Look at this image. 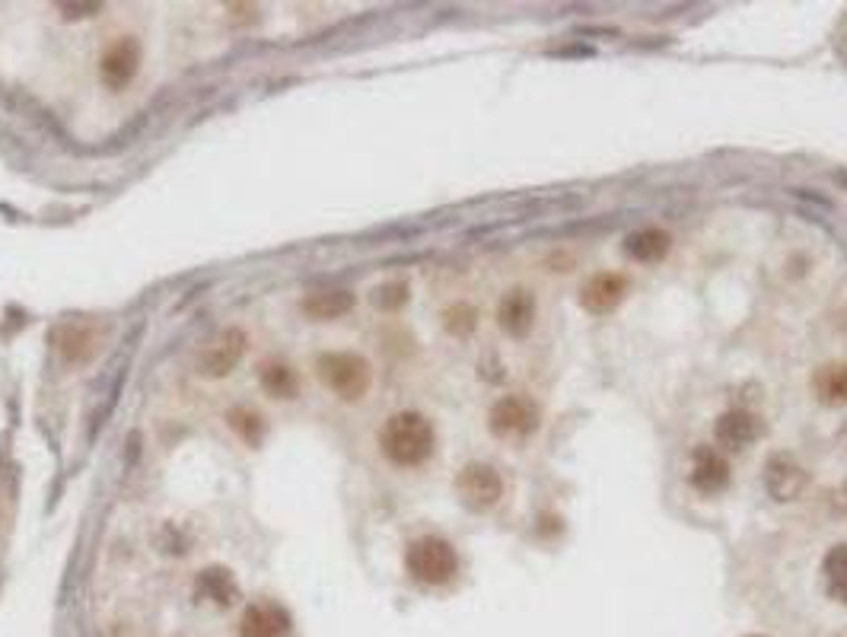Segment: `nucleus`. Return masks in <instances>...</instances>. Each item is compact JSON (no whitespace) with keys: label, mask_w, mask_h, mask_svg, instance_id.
<instances>
[{"label":"nucleus","mask_w":847,"mask_h":637,"mask_svg":"<svg viewBox=\"0 0 847 637\" xmlns=\"http://www.w3.org/2000/svg\"><path fill=\"white\" fill-rule=\"evenodd\" d=\"M437 443L433 425L418 415V412H398L392 415L380 433L382 453L395 463V466H421L430 460Z\"/></svg>","instance_id":"nucleus-1"},{"label":"nucleus","mask_w":847,"mask_h":637,"mask_svg":"<svg viewBox=\"0 0 847 637\" xmlns=\"http://www.w3.org/2000/svg\"><path fill=\"white\" fill-rule=\"evenodd\" d=\"M405 564H408V574L415 580H421L427 587H440V584H450L459 571V554L456 549L440 539V536H424L418 542L408 546V554H405Z\"/></svg>","instance_id":"nucleus-2"},{"label":"nucleus","mask_w":847,"mask_h":637,"mask_svg":"<svg viewBox=\"0 0 847 637\" xmlns=\"http://www.w3.org/2000/svg\"><path fill=\"white\" fill-rule=\"evenodd\" d=\"M319 377L341 399H360L370 389V364L360 354H326L319 357Z\"/></svg>","instance_id":"nucleus-3"},{"label":"nucleus","mask_w":847,"mask_h":637,"mask_svg":"<svg viewBox=\"0 0 847 637\" xmlns=\"http://www.w3.org/2000/svg\"><path fill=\"white\" fill-rule=\"evenodd\" d=\"M491 430L504 440H519V437H529L536 427H539V405L526 395H504L494 402L491 415Z\"/></svg>","instance_id":"nucleus-4"},{"label":"nucleus","mask_w":847,"mask_h":637,"mask_svg":"<svg viewBox=\"0 0 847 637\" xmlns=\"http://www.w3.org/2000/svg\"><path fill=\"white\" fill-rule=\"evenodd\" d=\"M456 491H459L466 507L491 510L498 507V501L504 498V478L498 475V468L488 466V463H471L459 471Z\"/></svg>","instance_id":"nucleus-5"},{"label":"nucleus","mask_w":847,"mask_h":637,"mask_svg":"<svg viewBox=\"0 0 847 637\" xmlns=\"http://www.w3.org/2000/svg\"><path fill=\"white\" fill-rule=\"evenodd\" d=\"M764 485L771 491V498L777 501H797L809 485V475L803 471V466L790 456H774L768 460L764 466Z\"/></svg>","instance_id":"nucleus-6"},{"label":"nucleus","mask_w":847,"mask_h":637,"mask_svg":"<svg viewBox=\"0 0 847 637\" xmlns=\"http://www.w3.org/2000/svg\"><path fill=\"white\" fill-rule=\"evenodd\" d=\"M291 615L278 602H255L246 609L240 637H291Z\"/></svg>","instance_id":"nucleus-7"},{"label":"nucleus","mask_w":847,"mask_h":637,"mask_svg":"<svg viewBox=\"0 0 847 637\" xmlns=\"http://www.w3.org/2000/svg\"><path fill=\"white\" fill-rule=\"evenodd\" d=\"M688 481H691V488L701 491V494H717V491L726 488V481H729V466H726V460H723L714 446H701V450L691 456Z\"/></svg>","instance_id":"nucleus-8"},{"label":"nucleus","mask_w":847,"mask_h":637,"mask_svg":"<svg viewBox=\"0 0 847 637\" xmlns=\"http://www.w3.org/2000/svg\"><path fill=\"white\" fill-rule=\"evenodd\" d=\"M137 68H140V45L134 42V39H119L99 61V74L112 89L131 84Z\"/></svg>","instance_id":"nucleus-9"},{"label":"nucleus","mask_w":847,"mask_h":637,"mask_svg":"<svg viewBox=\"0 0 847 637\" xmlns=\"http://www.w3.org/2000/svg\"><path fill=\"white\" fill-rule=\"evenodd\" d=\"M498 322L513 339L529 335V329L536 326V297L529 291H523V287L510 291L507 297L501 299V306H498Z\"/></svg>","instance_id":"nucleus-10"},{"label":"nucleus","mask_w":847,"mask_h":637,"mask_svg":"<svg viewBox=\"0 0 847 637\" xmlns=\"http://www.w3.org/2000/svg\"><path fill=\"white\" fill-rule=\"evenodd\" d=\"M714 437L726 450H746V446H752L762 437V421L752 412L736 408V412L721 415V421L714 427Z\"/></svg>","instance_id":"nucleus-11"},{"label":"nucleus","mask_w":847,"mask_h":637,"mask_svg":"<svg viewBox=\"0 0 847 637\" xmlns=\"http://www.w3.org/2000/svg\"><path fill=\"white\" fill-rule=\"evenodd\" d=\"M622 297H625V278H618L612 271L593 274L580 291V303L587 313H612Z\"/></svg>","instance_id":"nucleus-12"},{"label":"nucleus","mask_w":847,"mask_h":637,"mask_svg":"<svg viewBox=\"0 0 847 637\" xmlns=\"http://www.w3.org/2000/svg\"><path fill=\"white\" fill-rule=\"evenodd\" d=\"M54 347L67 360H86L99 351V329L89 326V322H64L54 332Z\"/></svg>","instance_id":"nucleus-13"},{"label":"nucleus","mask_w":847,"mask_h":637,"mask_svg":"<svg viewBox=\"0 0 847 637\" xmlns=\"http://www.w3.org/2000/svg\"><path fill=\"white\" fill-rule=\"evenodd\" d=\"M243 351H246V335L236 332V329H230V332H223V335L208 347L201 367H205L208 377H223V373H230V370L240 364Z\"/></svg>","instance_id":"nucleus-14"},{"label":"nucleus","mask_w":847,"mask_h":637,"mask_svg":"<svg viewBox=\"0 0 847 637\" xmlns=\"http://www.w3.org/2000/svg\"><path fill=\"white\" fill-rule=\"evenodd\" d=\"M625 253L631 255L635 261H660L663 255L670 253V236L656 226H643L625 240Z\"/></svg>","instance_id":"nucleus-15"},{"label":"nucleus","mask_w":847,"mask_h":637,"mask_svg":"<svg viewBox=\"0 0 847 637\" xmlns=\"http://www.w3.org/2000/svg\"><path fill=\"white\" fill-rule=\"evenodd\" d=\"M812 389L819 402L825 405H845L847 402V364H828L815 373Z\"/></svg>","instance_id":"nucleus-16"},{"label":"nucleus","mask_w":847,"mask_h":637,"mask_svg":"<svg viewBox=\"0 0 847 637\" xmlns=\"http://www.w3.org/2000/svg\"><path fill=\"white\" fill-rule=\"evenodd\" d=\"M822 574H825V590L835 602L847 605V546H835L822 561Z\"/></svg>","instance_id":"nucleus-17"},{"label":"nucleus","mask_w":847,"mask_h":637,"mask_svg":"<svg viewBox=\"0 0 847 637\" xmlns=\"http://www.w3.org/2000/svg\"><path fill=\"white\" fill-rule=\"evenodd\" d=\"M303 309L312 319H339V316L354 309V297L347 291H319L303 303Z\"/></svg>","instance_id":"nucleus-18"},{"label":"nucleus","mask_w":847,"mask_h":637,"mask_svg":"<svg viewBox=\"0 0 847 637\" xmlns=\"http://www.w3.org/2000/svg\"><path fill=\"white\" fill-rule=\"evenodd\" d=\"M261 382L274 399H294L297 395V373L287 364H268L261 370Z\"/></svg>","instance_id":"nucleus-19"},{"label":"nucleus","mask_w":847,"mask_h":637,"mask_svg":"<svg viewBox=\"0 0 847 637\" xmlns=\"http://www.w3.org/2000/svg\"><path fill=\"white\" fill-rule=\"evenodd\" d=\"M201 590L211 596L213 602H220V605H230L236 599V584H233V577L226 571H208L201 577Z\"/></svg>","instance_id":"nucleus-20"},{"label":"nucleus","mask_w":847,"mask_h":637,"mask_svg":"<svg viewBox=\"0 0 847 637\" xmlns=\"http://www.w3.org/2000/svg\"><path fill=\"white\" fill-rule=\"evenodd\" d=\"M446 329L453 332V335H468L471 329H475V309L471 306H453L450 313H446Z\"/></svg>","instance_id":"nucleus-21"}]
</instances>
